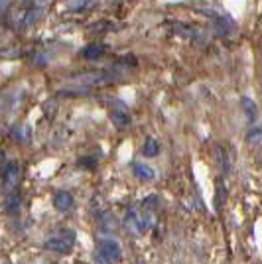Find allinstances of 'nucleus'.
<instances>
[{"label": "nucleus", "instance_id": "1", "mask_svg": "<svg viewBox=\"0 0 262 264\" xmlns=\"http://www.w3.org/2000/svg\"><path fill=\"white\" fill-rule=\"evenodd\" d=\"M95 256L101 264H113V262L121 260L122 250H121V244L115 239H101L97 243V254Z\"/></svg>", "mask_w": 262, "mask_h": 264}, {"label": "nucleus", "instance_id": "2", "mask_svg": "<svg viewBox=\"0 0 262 264\" xmlns=\"http://www.w3.org/2000/svg\"><path fill=\"white\" fill-rule=\"evenodd\" d=\"M154 225V219L150 213H138L136 209H128L124 215V227L132 235H142L146 229Z\"/></svg>", "mask_w": 262, "mask_h": 264}, {"label": "nucleus", "instance_id": "3", "mask_svg": "<svg viewBox=\"0 0 262 264\" xmlns=\"http://www.w3.org/2000/svg\"><path fill=\"white\" fill-rule=\"evenodd\" d=\"M75 244V233L73 231H61L54 237H49L45 241V248L47 250H54V252H61V254H67Z\"/></svg>", "mask_w": 262, "mask_h": 264}, {"label": "nucleus", "instance_id": "4", "mask_svg": "<svg viewBox=\"0 0 262 264\" xmlns=\"http://www.w3.org/2000/svg\"><path fill=\"white\" fill-rule=\"evenodd\" d=\"M203 14H207V18L211 20V26L217 36H229L235 32V20L229 14H223V12L219 14L213 10H203Z\"/></svg>", "mask_w": 262, "mask_h": 264}, {"label": "nucleus", "instance_id": "5", "mask_svg": "<svg viewBox=\"0 0 262 264\" xmlns=\"http://www.w3.org/2000/svg\"><path fill=\"white\" fill-rule=\"evenodd\" d=\"M166 26H170L174 34H178V36H181V38H187V40L201 41L203 36H205V34L201 32V28H197V26H193V24H185V22H168Z\"/></svg>", "mask_w": 262, "mask_h": 264}, {"label": "nucleus", "instance_id": "6", "mask_svg": "<svg viewBox=\"0 0 262 264\" xmlns=\"http://www.w3.org/2000/svg\"><path fill=\"white\" fill-rule=\"evenodd\" d=\"M18 182H20V164L18 162L6 164L4 176H2V189L8 191V193H12L16 189V185H18Z\"/></svg>", "mask_w": 262, "mask_h": 264}, {"label": "nucleus", "instance_id": "7", "mask_svg": "<svg viewBox=\"0 0 262 264\" xmlns=\"http://www.w3.org/2000/svg\"><path fill=\"white\" fill-rule=\"evenodd\" d=\"M213 152H215V162H217V168H219L221 176H227L231 172V154H229L227 146L215 144Z\"/></svg>", "mask_w": 262, "mask_h": 264}, {"label": "nucleus", "instance_id": "8", "mask_svg": "<svg viewBox=\"0 0 262 264\" xmlns=\"http://www.w3.org/2000/svg\"><path fill=\"white\" fill-rule=\"evenodd\" d=\"M73 77H75V81L87 83V85H97V83H104L107 79H111V75L107 71H81Z\"/></svg>", "mask_w": 262, "mask_h": 264}, {"label": "nucleus", "instance_id": "9", "mask_svg": "<svg viewBox=\"0 0 262 264\" xmlns=\"http://www.w3.org/2000/svg\"><path fill=\"white\" fill-rule=\"evenodd\" d=\"M241 109H242V113H244L248 124L254 126V122L258 121V104H256L250 97H242V99H241Z\"/></svg>", "mask_w": 262, "mask_h": 264}, {"label": "nucleus", "instance_id": "10", "mask_svg": "<svg viewBox=\"0 0 262 264\" xmlns=\"http://www.w3.org/2000/svg\"><path fill=\"white\" fill-rule=\"evenodd\" d=\"M73 195L69 193V191H58L56 195H54V207L58 209V211H61V213H67V211H71L73 209Z\"/></svg>", "mask_w": 262, "mask_h": 264}, {"label": "nucleus", "instance_id": "11", "mask_svg": "<svg viewBox=\"0 0 262 264\" xmlns=\"http://www.w3.org/2000/svg\"><path fill=\"white\" fill-rule=\"evenodd\" d=\"M132 172H134V176H136L138 180H142V182H152V180L156 178L154 170H152L148 164H142V162H134V164H132Z\"/></svg>", "mask_w": 262, "mask_h": 264}, {"label": "nucleus", "instance_id": "12", "mask_svg": "<svg viewBox=\"0 0 262 264\" xmlns=\"http://www.w3.org/2000/svg\"><path fill=\"white\" fill-rule=\"evenodd\" d=\"M111 121H113L119 128H124V126L130 124L128 113H126V111H119V109H113V111H111Z\"/></svg>", "mask_w": 262, "mask_h": 264}, {"label": "nucleus", "instance_id": "13", "mask_svg": "<svg viewBox=\"0 0 262 264\" xmlns=\"http://www.w3.org/2000/svg\"><path fill=\"white\" fill-rule=\"evenodd\" d=\"M158 152H160V144L156 142L154 138H146V140H144L142 154H144L146 158H154V156H158Z\"/></svg>", "mask_w": 262, "mask_h": 264}, {"label": "nucleus", "instance_id": "14", "mask_svg": "<svg viewBox=\"0 0 262 264\" xmlns=\"http://www.w3.org/2000/svg\"><path fill=\"white\" fill-rule=\"evenodd\" d=\"M102 51H104V47L101 43H91V45H87L83 49V58L85 60H97V58L102 56Z\"/></svg>", "mask_w": 262, "mask_h": 264}, {"label": "nucleus", "instance_id": "15", "mask_svg": "<svg viewBox=\"0 0 262 264\" xmlns=\"http://www.w3.org/2000/svg\"><path fill=\"white\" fill-rule=\"evenodd\" d=\"M93 2H95V0H69V2H67V8L73 10V12H81V10L89 8Z\"/></svg>", "mask_w": 262, "mask_h": 264}, {"label": "nucleus", "instance_id": "16", "mask_svg": "<svg viewBox=\"0 0 262 264\" xmlns=\"http://www.w3.org/2000/svg\"><path fill=\"white\" fill-rule=\"evenodd\" d=\"M56 109H58L56 99H49V101L43 102V115H45L47 119H54V117H56Z\"/></svg>", "mask_w": 262, "mask_h": 264}, {"label": "nucleus", "instance_id": "17", "mask_svg": "<svg viewBox=\"0 0 262 264\" xmlns=\"http://www.w3.org/2000/svg\"><path fill=\"white\" fill-rule=\"evenodd\" d=\"M18 207H20V197L16 193H10L8 199H6V211L8 213H16Z\"/></svg>", "mask_w": 262, "mask_h": 264}, {"label": "nucleus", "instance_id": "18", "mask_svg": "<svg viewBox=\"0 0 262 264\" xmlns=\"http://www.w3.org/2000/svg\"><path fill=\"white\" fill-rule=\"evenodd\" d=\"M102 227L104 229H115V217L111 213H102Z\"/></svg>", "mask_w": 262, "mask_h": 264}, {"label": "nucleus", "instance_id": "19", "mask_svg": "<svg viewBox=\"0 0 262 264\" xmlns=\"http://www.w3.org/2000/svg\"><path fill=\"white\" fill-rule=\"evenodd\" d=\"M260 136H262V128H260V126H250V132L246 134V140L252 142V140H256V138H260Z\"/></svg>", "mask_w": 262, "mask_h": 264}, {"label": "nucleus", "instance_id": "20", "mask_svg": "<svg viewBox=\"0 0 262 264\" xmlns=\"http://www.w3.org/2000/svg\"><path fill=\"white\" fill-rule=\"evenodd\" d=\"M111 28H113V24H109V22H97V24L91 26V32H104V30H111Z\"/></svg>", "mask_w": 262, "mask_h": 264}, {"label": "nucleus", "instance_id": "21", "mask_svg": "<svg viewBox=\"0 0 262 264\" xmlns=\"http://www.w3.org/2000/svg\"><path fill=\"white\" fill-rule=\"evenodd\" d=\"M156 203H158V197H156V195H150V197H146V199L142 201L144 209H154V207H156Z\"/></svg>", "mask_w": 262, "mask_h": 264}, {"label": "nucleus", "instance_id": "22", "mask_svg": "<svg viewBox=\"0 0 262 264\" xmlns=\"http://www.w3.org/2000/svg\"><path fill=\"white\" fill-rule=\"evenodd\" d=\"M2 104H4V102H2V95H0V111H2Z\"/></svg>", "mask_w": 262, "mask_h": 264}]
</instances>
